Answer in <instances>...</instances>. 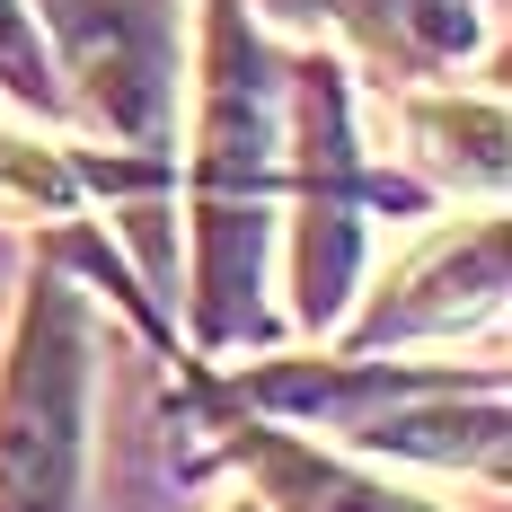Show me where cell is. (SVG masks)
Masks as SVG:
<instances>
[{"mask_svg": "<svg viewBox=\"0 0 512 512\" xmlns=\"http://www.w3.org/2000/svg\"><path fill=\"white\" fill-rule=\"evenodd\" d=\"M89 301L36 283L0 371V512H71L89 460Z\"/></svg>", "mask_w": 512, "mask_h": 512, "instance_id": "cell-1", "label": "cell"}, {"mask_svg": "<svg viewBox=\"0 0 512 512\" xmlns=\"http://www.w3.org/2000/svg\"><path fill=\"white\" fill-rule=\"evenodd\" d=\"M204 336L256 327V230H265V62L239 36V9L212 0V106H204Z\"/></svg>", "mask_w": 512, "mask_h": 512, "instance_id": "cell-2", "label": "cell"}, {"mask_svg": "<svg viewBox=\"0 0 512 512\" xmlns=\"http://www.w3.org/2000/svg\"><path fill=\"white\" fill-rule=\"evenodd\" d=\"M62 36H71V71L89 106L106 115V133L151 142L159 106H168V53H159V18L151 0H53Z\"/></svg>", "mask_w": 512, "mask_h": 512, "instance_id": "cell-3", "label": "cell"}, {"mask_svg": "<svg viewBox=\"0 0 512 512\" xmlns=\"http://www.w3.org/2000/svg\"><path fill=\"white\" fill-rule=\"evenodd\" d=\"M495 292H504V221L486 212V221H468L451 239H433V248L380 292L362 345H380V336H451L468 318H495Z\"/></svg>", "mask_w": 512, "mask_h": 512, "instance_id": "cell-4", "label": "cell"}, {"mask_svg": "<svg viewBox=\"0 0 512 512\" xmlns=\"http://www.w3.org/2000/svg\"><path fill=\"white\" fill-rule=\"evenodd\" d=\"M362 221H354V159H345V124H336V89L318 71L309 89V195H301V318L327 327L345 309V274H354Z\"/></svg>", "mask_w": 512, "mask_h": 512, "instance_id": "cell-5", "label": "cell"}, {"mask_svg": "<svg viewBox=\"0 0 512 512\" xmlns=\"http://www.w3.org/2000/svg\"><path fill=\"white\" fill-rule=\"evenodd\" d=\"M239 460L256 468V486H265V504L274 512H442L407 495V486H380V477H362V468L327 460V451H309V442H283V433H239Z\"/></svg>", "mask_w": 512, "mask_h": 512, "instance_id": "cell-6", "label": "cell"}, {"mask_svg": "<svg viewBox=\"0 0 512 512\" xmlns=\"http://www.w3.org/2000/svg\"><path fill=\"white\" fill-rule=\"evenodd\" d=\"M415 133L433 142V168H451V177H477V186H495L504 177V106L477 98V106H415Z\"/></svg>", "mask_w": 512, "mask_h": 512, "instance_id": "cell-7", "label": "cell"}, {"mask_svg": "<svg viewBox=\"0 0 512 512\" xmlns=\"http://www.w3.org/2000/svg\"><path fill=\"white\" fill-rule=\"evenodd\" d=\"M0 89L27 98V106H53V62H45V45H36L18 0H0Z\"/></svg>", "mask_w": 512, "mask_h": 512, "instance_id": "cell-8", "label": "cell"}, {"mask_svg": "<svg viewBox=\"0 0 512 512\" xmlns=\"http://www.w3.org/2000/svg\"><path fill=\"white\" fill-rule=\"evenodd\" d=\"M274 18H336V9H354V0H265Z\"/></svg>", "mask_w": 512, "mask_h": 512, "instance_id": "cell-9", "label": "cell"}, {"mask_svg": "<svg viewBox=\"0 0 512 512\" xmlns=\"http://www.w3.org/2000/svg\"><path fill=\"white\" fill-rule=\"evenodd\" d=\"M230 512H265V504H230Z\"/></svg>", "mask_w": 512, "mask_h": 512, "instance_id": "cell-10", "label": "cell"}]
</instances>
